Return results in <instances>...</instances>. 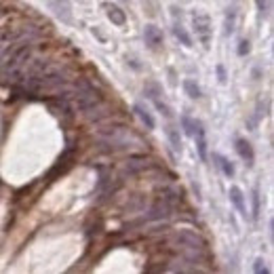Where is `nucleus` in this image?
I'll return each instance as SVG.
<instances>
[{"label":"nucleus","mask_w":274,"mask_h":274,"mask_svg":"<svg viewBox=\"0 0 274 274\" xmlns=\"http://www.w3.org/2000/svg\"><path fill=\"white\" fill-rule=\"evenodd\" d=\"M101 137L108 139V144L116 146V148H127L131 144H141V139L133 133L131 129L125 127H114V129H105L101 131Z\"/></svg>","instance_id":"obj_1"},{"label":"nucleus","mask_w":274,"mask_h":274,"mask_svg":"<svg viewBox=\"0 0 274 274\" xmlns=\"http://www.w3.org/2000/svg\"><path fill=\"white\" fill-rule=\"evenodd\" d=\"M144 91H146V95H148V99L156 105V110L162 114V116H167L169 118L171 114H173V110H171V105L165 101V97H162V87L158 85V82H146V87H144Z\"/></svg>","instance_id":"obj_2"},{"label":"nucleus","mask_w":274,"mask_h":274,"mask_svg":"<svg viewBox=\"0 0 274 274\" xmlns=\"http://www.w3.org/2000/svg\"><path fill=\"white\" fill-rule=\"evenodd\" d=\"M192 26H194V32H196V36H198V40L202 42L209 49V44H211V19H209V15H205V13H194V17H192Z\"/></svg>","instance_id":"obj_3"},{"label":"nucleus","mask_w":274,"mask_h":274,"mask_svg":"<svg viewBox=\"0 0 274 274\" xmlns=\"http://www.w3.org/2000/svg\"><path fill=\"white\" fill-rule=\"evenodd\" d=\"M234 148H236V152H238V156H241V158L245 160V165H247V167H253V162H255V152H253L251 144H249L247 139L236 137Z\"/></svg>","instance_id":"obj_4"},{"label":"nucleus","mask_w":274,"mask_h":274,"mask_svg":"<svg viewBox=\"0 0 274 274\" xmlns=\"http://www.w3.org/2000/svg\"><path fill=\"white\" fill-rule=\"evenodd\" d=\"M144 38H146V44L150 46L152 51H158L160 46H162V30L160 28H156V26H146V30H144Z\"/></svg>","instance_id":"obj_5"},{"label":"nucleus","mask_w":274,"mask_h":274,"mask_svg":"<svg viewBox=\"0 0 274 274\" xmlns=\"http://www.w3.org/2000/svg\"><path fill=\"white\" fill-rule=\"evenodd\" d=\"M49 7H51V11H55V15L62 21H66V23L72 21V7H70L68 0H49Z\"/></svg>","instance_id":"obj_6"},{"label":"nucleus","mask_w":274,"mask_h":274,"mask_svg":"<svg viewBox=\"0 0 274 274\" xmlns=\"http://www.w3.org/2000/svg\"><path fill=\"white\" fill-rule=\"evenodd\" d=\"M177 238H180V243H184V245H186V247H190V249H200V251H202V249L207 247V241H205V238H200L198 234L190 232V230L182 232Z\"/></svg>","instance_id":"obj_7"},{"label":"nucleus","mask_w":274,"mask_h":274,"mask_svg":"<svg viewBox=\"0 0 274 274\" xmlns=\"http://www.w3.org/2000/svg\"><path fill=\"white\" fill-rule=\"evenodd\" d=\"M192 137H196V148H198L200 160H207V137H205V127H202L200 121L196 123V129H194Z\"/></svg>","instance_id":"obj_8"},{"label":"nucleus","mask_w":274,"mask_h":274,"mask_svg":"<svg viewBox=\"0 0 274 274\" xmlns=\"http://www.w3.org/2000/svg\"><path fill=\"white\" fill-rule=\"evenodd\" d=\"M230 200H232V205L236 207V211L241 213L243 217H247V207H245V196H243V190L238 188V186H232L230 188Z\"/></svg>","instance_id":"obj_9"},{"label":"nucleus","mask_w":274,"mask_h":274,"mask_svg":"<svg viewBox=\"0 0 274 274\" xmlns=\"http://www.w3.org/2000/svg\"><path fill=\"white\" fill-rule=\"evenodd\" d=\"M213 160H215V165L220 167V169H222V173L226 175V177H230V180H232V177L236 175V169H234V165H232V160H228V158H226L224 156V154H213Z\"/></svg>","instance_id":"obj_10"},{"label":"nucleus","mask_w":274,"mask_h":274,"mask_svg":"<svg viewBox=\"0 0 274 274\" xmlns=\"http://www.w3.org/2000/svg\"><path fill=\"white\" fill-rule=\"evenodd\" d=\"M105 9H108V17L110 21L114 23V26H125V21H127V15H125V11L121 7H116V5H105Z\"/></svg>","instance_id":"obj_11"},{"label":"nucleus","mask_w":274,"mask_h":274,"mask_svg":"<svg viewBox=\"0 0 274 274\" xmlns=\"http://www.w3.org/2000/svg\"><path fill=\"white\" fill-rule=\"evenodd\" d=\"M133 112L139 116V121L146 125V129H150V131H152L154 127H156V123H154L152 114H150V112H148V110H146V108H144V105H141V103H135V105H133Z\"/></svg>","instance_id":"obj_12"},{"label":"nucleus","mask_w":274,"mask_h":274,"mask_svg":"<svg viewBox=\"0 0 274 274\" xmlns=\"http://www.w3.org/2000/svg\"><path fill=\"white\" fill-rule=\"evenodd\" d=\"M167 137H169L171 146L175 152H182V137H180V129H177L175 125H169L167 127Z\"/></svg>","instance_id":"obj_13"},{"label":"nucleus","mask_w":274,"mask_h":274,"mask_svg":"<svg viewBox=\"0 0 274 274\" xmlns=\"http://www.w3.org/2000/svg\"><path fill=\"white\" fill-rule=\"evenodd\" d=\"M173 34H175V38L182 40V44L192 46V38H190V34L186 32V28L182 26V23H175V26H173Z\"/></svg>","instance_id":"obj_14"},{"label":"nucleus","mask_w":274,"mask_h":274,"mask_svg":"<svg viewBox=\"0 0 274 274\" xmlns=\"http://www.w3.org/2000/svg\"><path fill=\"white\" fill-rule=\"evenodd\" d=\"M184 91H186V95H188V97L190 99H198L200 97V87L196 85V82L194 80H184Z\"/></svg>","instance_id":"obj_15"},{"label":"nucleus","mask_w":274,"mask_h":274,"mask_svg":"<svg viewBox=\"0 0 274 274\" xmlns=\"http://www.w3.org/2000/svg\"><path fill=\"white\" fill-rule=\"evenodd\" d=\"M196 118H192V116H188V114H184L182 116V129L186 131V135H190L192 137V133H194V129H196Z\"/></svg>","instance_id":"obj_16"},{"label":"nucleus","mask_w":274,"mask_h":274,"mask_svg":"<svg viewBox=\"0 0 274 274\" xmlns=\"http://www.w3.org/2000/svg\"><path fill=\"white\" fill-rule=\"evenodd\" d=\"M251 198H253V220H257L259 217V188L257 186L253 188V196Z\"/></svg>","instance_id":"obj_17"},{"label":"nucleus","mask_w":274,"mask_h":274,"mask_svg":"<svg viewBox=\"0 0 274 274\" xmlns=\"http://www.w3.org/2000/svg\"><path fill=\"white\" fill-rule=\"evenodd\" d=\"M234 17H236V13H234V11L230 9V13L226 15V34H228V36H230V34L234 32Z\"/></svg>","instance_id":"obj_18"},{"label":"nucleus","mask_w":274,"mask_h":274,"mask_svg":"<svg viewBox=\"0 0 274 274\" xmlns=\"http://www.w3.org/2000/svg\"><path fill=\"white\" fill-rule=\"evenodd\" d=\"M249 51H251V42H249V40H241V42H238V55L245 57Z\"/></svg>","instance_id":"obj_19"},{"label":"nucleus","mask_w":274,"mask_h":274,"mask_svg":"<svg viewBox=\"0 0 274 274\" xmlns=\"http://www.w3.org/2000/svg\"><path fill=\"white\" fill-rule=\"evenodd\" d=\"M253 270L257 272V274H261V272H268V268H266V261L264 259H255V266H253Z\"/></svg>","instance_id":"obj_20"},{"label":"nucleus","mask_w":274,"mask_h":274,"mask_svg":"<svg viewBox=\"0 0 274 274\" xmlns=\"http://www.w3.org/2000/svg\"><path fill=\"white\" fill-rule=\"evenodd\" d=\"M255 5H257V9H259V13H261V15H266V13H268V9H270L268 0H255Z\"/></svg>","instance_id":"obj_21"},{"label":"nucleus","mask_w":274,"mask_h":274,"mask_svg":"<svg viewBox=\"0 0 274 274\" xmlns=\"http://www.w3.org/2000/svg\"><path fill=\"white\" fill-rule=\"evenodd\" d=\"M217 76H220V82H226L228 78H226V70H224V66H217Z\"/></svg>","instance_id":"obj_22"}]
</instances>
